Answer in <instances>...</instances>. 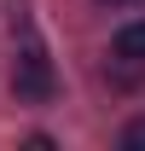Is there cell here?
<instances>
[{"instance_id": "cell-1", "label": "cell", "mask_w": 145, "mask_h": 151, "mask_svg": "<svg viewBox=\"0 0 145 151\" xmlns=\"http://www.w3.org/2000/svg\"><path fill=\"white\" fill-rule=\"evenodd\" d=\"M12 93L23 105H41V99H52V58L41 52V47H23L18 64H12Z\"/></svg>"}, {"instance_id": "cell-2", "label": "cell", "mask_w": 145, "mask_h": 151, "mask_svg": "<svg viewBox=\"0 0 145 151\" xmlns=\"http://www.w3.org/2000/svg\"><path fill=\"white\" fill-rule=\"evenodd\" d=\"M110 47H116V58H122V64H145V23H122Z\"/></svg>"}, {"instance_id": "cell-3", "label": "cell", "mask_w": 145, "mask_h": 151, "mask_svg": "<svg viewBox=\"0 0 145 151\" xmlns=\"http://www.w3.org/2000/svg\"><path fill=\"white\" fill-rule=\"evenodd\" d=\"M122 145L128 151H145V116H134V122L122 128Z\"/></svg>"}, {"instance_id": "cell-4", "label": "cell", "mask_w": 145, "mask_h": 151, "mask_svg": "<svg viewBox=\"0 0 145 151\" xmlns=\"http://www.w3.org/2000/svg\"><path fill=\"white\" fill-rule=\"evenodd\" d=\"M99 6H122V0H99Z\"/></svg>"}]
</instances>
